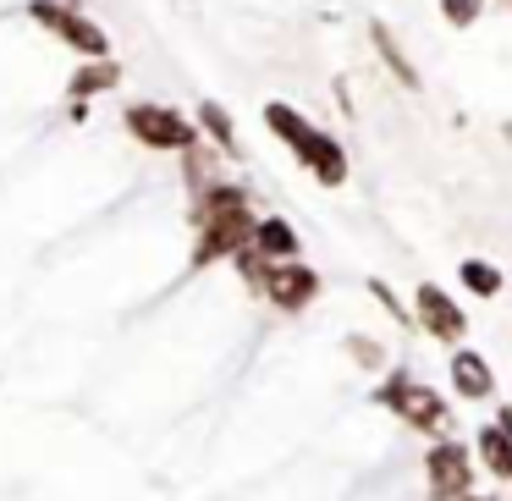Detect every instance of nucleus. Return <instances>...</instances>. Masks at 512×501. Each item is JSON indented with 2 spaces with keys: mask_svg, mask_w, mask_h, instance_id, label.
Returning a JSON list of instances; mask_svg holds the SVG:
<instances>
[{
  "mask_svg": "<svg viewBox=\"0 0 512 501\" xmlns=\"http://www.w3.org/2000/svg\"><path fill=\"white\" fill-rule=\"evenodd\" d=\"M193 204H199V210H193V221H199V237H193V270L221 265V259L237 254V248H248V232H254V199H248L243 182H210Z\"/></svg>",
  "mask_w": 512,
  "mask_h": 501,
  "instance_id": "nucleus-1",
  "label": "nucleus"
},
{
  "mask_svg": "<svg viewBox=\"0 0 512 501\" xmlns=\"http://www.w3.org/2000/svg\"><path fill=\"white\" fill-rule=\"evenodd\" d=\"M265 127L303 160V166H309L314 182H325V188H342L347 182V149L336 144V133H320V127H314L303 111H292L287 100L265 105Z\"/></svg>",
  "mask_w": 512,
  "mask_h": 501,
  "instance_id": "nucleus-2",
  "label": "nucleus"
},
{
  "mask_svg": "<svg viewBox=\"0 0 512 501\" xmlns=\"http://www.w3.org/2000/svg\"><path fill=\"white\" fill-rule=\"evenodd\" d=\"M375 402H380L386 413H397V419L408 424V430L435 435V441H441V435L452 430V408H446V397L430 386V380L408 375V369H391V375L375 386Z\"/></svg>",
  "mask_w": 512,
  "mask_h": 501,
  "instance_id": "nucleus-3",
  "label": "nucleus"
},
{
  "mask_svg": "<svg viewBox=\"0 0 512 501\" xmlns=\"http://www.w3.org/2000/svg\"><path fill=\"white\" fill-rule=\"evenodd\" d=\"M122 127H127V133H133L144 149H155V155H182V149L199 144V127H193L182 111H171V105H155V100L127 105Z\"/></svg>",
  "mask_w": 512,
  "mask_h": 501,
  "instance_id": "nucleus-4",
  "label": "nucleus"
},
{
  "mask_svg": "<svg viewBox=\"0 0 512 501\" xmlns=\"http://www.w3.org/2000/svg\"><path fill=\"white\" fill-rule=\"evenodd\" d=\"M424 490H430L435 501H457L474 490V452H468L463 441H452V435H441V441L424 452Z\"/></svg>",
  "mask_w": 512,
  "mask_h": 501,
  "instance_id": "nucleus-5",
  "label": "nucleus"
},
{
  "mask_svg": "<svg viewBox=\"0 0 512 501\" xmlns=\"http://www.w3.org/2000/svg\"><path fill=\"white\" fill-rule=\"evenodd\" d=\"M28 17H34L39 28H50V34H56L67 50H78L83 61H105V56H111V34H105L94 17H83V12H56V6H39V0H28Z\"/></svg>",
  "mask_w": 512,
  "mask_h": 501,
  "instance_id": "nucleus-6",
  "label": "nucleus"
},
{
  "mask_svg": "<svg viewBox=\"0 0 512 501\" xmlns=\"http://www.w3.org/2000/svg\"><path fill=\"white\" fill-rule=\"evenodd\" d=\"M408 320H419L424 336H435V342H446V347H457V342L468 336V309H463V303H457L446 287H435V281H419Z\"/></svg>",
  "mask_w": 512,
  "mask_h": 501,
  "instance_id": "nucleus-7",
  "label": "nucleus"
},
{
  "mask_svg": "<svg viewBox=\"0 0 512 501\" xmlns=\"http://www.w3.org/2000/svg\"><path fill=\"white\" fill-rule=\"evenodd\" d=\"M259 298L281 314H303L320 298V276H314L303 259H281V265H270L265 276H259Z\"/></svg>",
  "mask_w": 512,
  "mask_h": 501,
  "instance_id": "nucleus-8",
  "label": "nucleus"
},
{
  "mask_svg": "<svg viewBox=\"0 0 512 501\" xmlns=\"http://www.w3.org/2000/svg\"><path fill=\"white\" fill-rule=\"evenodd\" d=\"M446 369H452V391H457V397H468V402H490V397H496V375H490V364L474 353V347H457Z\"/></svg>",
  "mask_w": 512,
  "mask_h": 501,
  "instance_id": "nucleus-9",
  "label": "nucleus"
},
{
  "mask_svg": "<svg viewBox=\"0 0 512 501\" xmlns=\"http://www.w3.org/2000/svg\"><path fill=\"white\" fill-rule=\"evenodd\" d=\"M248 248H254L259 259H270V265H281V259H298V226L281 221V215H265V221H254V232H248Z\"/></svg>",
  "mask_w": 512,
  "mask_h": 501,
  "instance_id": "nucleus-10",
  "label": "nucleus"
},
{
  "mask_svg": "<svg viewBox=\"0 0 512 501\" xmlns=\"http://www.w3.org/2000/svg\"><path fill=\"white\" fill-rule=\"evenodd\" d=\"M474 457L485 463L490 479H512V430H501V424H485V430L474 435Z\"/></svg>",
  "mask_w": 512,
  "mask_h": 501,
  "instance_id": "nucleus-11",
  "label": "nucleus"
},
{
  "mask_svg": "<svg viewBox=\"0 0 512 501\" xmlns=\"http://www.w3.org/2000/svg\"><path fill=\"white\" fill-rule=\"evenodd\" d=\"M193 127H199V133L210 138L226 160H237V122H232V111H226L221 100H204L199 116H193Z\"/></svg>",
  "mask_w": 512,
  "mask_h": 501,
  "instance_id": "nucleus-12",
  "label": "nucleus"
},
{
  "mask_svg": "<svg viewBox=\"0 0 512 501\" xmlns=\"http://www.w3.org/2000/svg\"><path fill=\"white\" fill-rule=\"evenodd\" d=\"M369 45H375V56L391 67V78H397L402 89H419V67L408 61V50L397 45V34H391L386 23H369Z\"/></svg>",
  "mask_w": 512,
  "mask_h": 501,
  "instance_id": "nucleus-13",
  "label": "nucleus"
},
{
  "mask_svg": "<svg viewBox=\"0 0 512 501\" xmlns=\"http://www.w3.org/2000/svg\"><path fill=\"white\" fill-rule=\"evenodd\" d=\"M116 83H122V67H116V61L105 56V61H83V67L72 72L67 94H72V105H83V100H94V94L116 89Z\"/></svg>",
  "mask_w": 512,
  "mask_h": 501,
  "instance_id": "nucleus-14",
  "label": "nucleus"
},
{
  "mask_svg": "<svg viewBox=\"0 0 512 501\" xmlns=\"http://www.w3.org/2000/svg\"><path fill=\"white\" fill-rule=\"evenodd\" d=\"M457 276H463V287L474 292V298H496V292H501V270L490 265V259H463Z\"/></svg>",
  "mask_w": 512,
  "mask_h": 501,
  "instance_id": "nucleus-15",
  "label": "nucleus"
},
{
  "mask_svg": "<svg viewBox=\"0 0 512 501\" xmlns=\"http://www.w3.org/2000/svg\"><path fill=\"white\" fill-rule=\"evenodd\" d=\"M347 353H353L358 369H380V364H386V347H380L375 336H358V331L347 336Z\"/></svg>",
  "mask_w": 512,
  "mask_h": 501,
  "instance_id": "nucleus-16",
  "label": "nucleus"
},
{
  "mask_svg": "<svg viewBox=\"0 0 512 501\" xmlns=\"http://www.w3.org/2000/svg\"><path fill=\"white\" fill-rule=\"evenodd\" d=\"M441 17L452 28H474L485 17V0H441Z\"/></svg>",
  "mask_w": 512,
  "mask_h": 501,
  "instance_id": "nucleus-17",
  "label": "nucleus"
},
{
  "mask_svg": "<svg viewBox=\"0 0 512 501\" xmlns=\"http://www.w3.org/2000/svg\"><path fill=\"white\" fill-rule=\"evenodd\" d=\"M232 265H237V276L248 281V292H259V276L270 270V259H259L254 248H237V254H232Z\"/></svg>",
  "mask_w": 512,
  "mask_h": 501,
  "instance_id": "nucleus-18",
  "label": "nucleus"
},
{
  "mask_svg": "<svg viewBox=\"0 0 512 501\" xmlns=\"http://www.w3.org/2000/svg\"><path fill=\"white\" fill-rule=\"evenodd\" d=\"M369 292H375V303H380V309H386V314H391V320H397V325H413V320H408V309H402V303H397V292H391V287H386V281H380V276L369 281Z\"/></svg>",
  "mask_w": 512,
  "mask_h": 501,
  "instance_id": "nucleus-19",
  "label": "nucleus"
},
{
  "mask_svg": "<svg viewBox=\"0 0 512 501\" xmlns=\"http://www.w3.org/2000/svg\"><path fill=\"white\" fill-rule=\"evenodd\" d=\"M39 6H56V12H83L89 0H39Z\"/></svg>",
  "mask_w": 512,
  "mask_h": 501,
  "instance_id": "nucleus-20",
  "label": "nucleus"
},
{
  "mask_svg": "<svg viewBox=\"0 0 512 501\" xmlns=\"http://www.w3.org/2000/svg\"><path fill=\"white\" fill-rule=\"evenodd\" d=\"M457 501H496V496H479V490H468V496H457Z\"/></svg>",
  "mask_w": 512,
  "mask_h": 501,
  "instance_id": "nucleus-21",
  "label": "nucleus"
}]
</instances>
